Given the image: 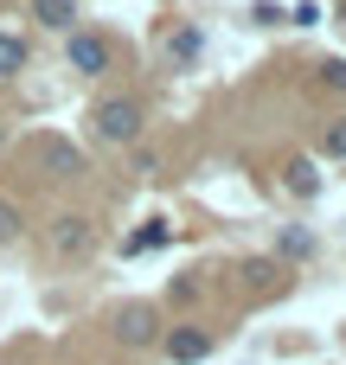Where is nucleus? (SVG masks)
Masks as SVG:
<instances>
[{"label": "nucleus", "instance_id": "5", "mask_svg": "<svg viewBox=\"0 0 346 365\" xmlns=\"http://www.w3.org/2000/svg\"><path fill=\"white\" fill-rule=\"evenodd\" d=\"M161 346H167L173 365H199L212 353V334H205V327H173V334H161Z\"/></svg>", "mask_w": 346, "mask_h": 365}, {"label": "nucleus", "instance_id": "17", "mask_svg": "<svg viewBox=\"0 0 346 365\" xmlns=\"http://www.w3.org/2000/svg\"><path fill=\"white\" fill-rule=\"evenodd\" d=\"M283 250H289V257H308L315 244H308V231H289V237H283Z\"/></svg>", "mask_w": 346, "mask_h": 365}, {"label": "nucleus", "instance_id": "15", "mask_svg": "<svg viewBox=\"0 0 346 365\" xmlns=\"http://www.w3.org/2000/svg\"><path fill=\"white\" fill-rule=\"evenodd\" d=\"M6 237H19V205L0 199V244H6Z\"/></svg>", "mask_w": 346, "mask_h": 365}, {"label": "nucleus", "instance_id": "14", "mask_svg": "<svg viewBox=\"0 0 346 365\" xmlns=\"http://www.w3.org/2000/svg\"><path fill=\"white\" fill-rule=\"evenodd\" d=\"M327 154L346 160V115H340V122H327Z\"/></svg>", "mask_w": 346, "mask_h": 365}, {"label": "nucleus", "instance_id": "7", "mask_svg": "<svg viewBox=\"0 0 346 365\" xmlns=\"http://www.w3.org/2000/svg\"><path fill=\"white\" fill-rule=\"evenodd\" d=\"M167 237H173V225H167V218H148V225H141V231H135L122 250H128V257H148V250H161Z\"/></svg>", "mask_w": 346, "mask_h": 365}, {"label": "nucleus", "instance_id": "18", "mask_svg": "<svg viewBox=\"0 0 346 365\" xmlns=\"http://www.w3.org/2000/svg\"><path fill=\"white\" fill-rule=\"evenodd\" d=\"M340 26H346V6H340Z\"/></svg>", "mask_w": 346, "mask_h": 365}, {"label": "nucleus", "instance_id": "13", "mask_svg": "<svg viewBox=\"0 0 346 365\" xmlns=\"http://www.w3.org/2000/svg\"><path fill=\"white\" fill-rule=\"evenodd\" d=\"M321 83H327V90H346V58H327V64H321Z\"/></svg>", "mask_w": 346, "mask_h": 365}, {"label": "nucleus", "instance_id": "8", "mask_svg": "<svg viewBox=\"0 0 346 365\" xmlns=\"http://www.w3.org/2000/svg\"><path fill=\"white\" fill-rule=\"evenodd\" d=\"M19 71H26V38L0 26V77H19Z\"/></svg>", "mask_w": 346, "mask_h": 365}, {"label": "nucleus", "instance_id": "11", "mask_svg": "<svg viewBox=\"0 0 346 365\" xmlns=\"http://www.w3.org/2000/svg\"><path fill=\"white\" fill-rule=\"evenodd\" d=\"M289 192H295V199H315V192H321V180H315V167H308V160H295V167H289Z\"/></svg>", "mask_w": 346, "mask_h": 365}, {"label": "nucleus", "instance_id": "6", "mask_svg": "<svg viewBox=\"0 0 346 365\" xmlns=\"http://www.w3.org/2000/svg\"><path fill=\"white\" fill-rule=\"evenodd\" d=\"M32 19L45 26V32H77V0H32Z\"/></svg>", "mask_w": 346, "mask_h": 365}, {"label": "nucleus", "instance_id": "9", "mask_svg": "<svg viewBox=\"0 0 346 365\" xmlns=\"http://www.w3.org/2000/svg\"><path fill=\"white\" fill-rule=\"evenodd\" d=\"M167 58H173V64H193V58H199V32H193V26L167 32Z\"/></svg>", "mask_w": 346, "mask_h": 365}, {"label": "nucleus", "instance_id": "1", "mask_svg": "<svg viewBox=\"0 0 346 365\" xmlns=\"http://www.w3.org/2000/svg\"><path fill=\"white\" fill-rule=\"evenodd\" d=\"M90 128H96V141L128 148V141H141V103L135 96H103L96 115H90Z\"/></svg>", "mask_w": 346, "mask_h": 365}, {"label": "nucleus", "instance_id": "10", "mask_svg": "<svg viewBox=\"0 0 346 365\" xmlns=\"http://www.w3.org/2000/svg\"><path fill=\"white\" fill-rule=\"evenodd\" d=\"M58 250H64V257L90 250V225H83V218H64V225H58Z\"/></svg>", "mask_w": 346, "mask_h": 365}, {"label": "nucleus", "instance_id": "3", "mask_svg": "<svg viewBox=\"0 0 346 365\" xmlns=\"http://www.w3.org/2000/svg\"><path fill=\"white\" fill-rule=\"evenodd\" d=\"M32 154H39V167H45L51 180H77V173H83V148H71L64 135H39Z\"/></svg>", "mask_w": 346, "mask_h": 365}, {"label": "nucleus", "instance_id": "12", "mask_svg": "<svg viewBox=\"0 0 346 365\" xmlns=\"http://www.w3.org/2000/svg\"><path fill=\"white\" fill-rule=\"evenodd\" d=\"M244 282H250V289H270V282H283V269H276L270 257H250V263H244Z\"/></svg>", "mask_w": 346, "mask_h": 365}, {"label": "nucleus", "instance_id": "4", "mask_svg": "<svg viewBox=\"0 0 346 365\" xmlns=\"http://www.w3.org/2000/svg\"><path fill=\"white\" fill-rule=\"evenodd\" d=\"M116 340H122V346H154V340H161V308L128 302V308L116 314Z\"/></svg>", "mask_w": 346, "mask_h": 365}, {"label": "nucleus", "instance_id": "16", "mask_svg": "<svg viewBox=\"0 0 346 365\" xmlns=\"http://www.w3.org/2000/svg\"><path fill=\"white\" fill-rule=\"evenodd\" d=\"M250 19H257V26H276V19H289V13H283V6H270V0H263V6H250Z\"/></svg>", "mask_w": 346, "mask_h": 365}, {"label": "nucleus", "instance_id": "2", "mask_svg": "<svg viewBox=\"0 0 346 365\" xmlns=\"http://www.w3.org/2000/svg\"><path fill=\"white\" fill-rule=\"evenodd\" d=\"M64 58H71V71H77V77H103V71H109V58H116V45H109L103 32H71Z\"/></svg>", "mask_w": 346, "mask_h": 365}]
</instances>
